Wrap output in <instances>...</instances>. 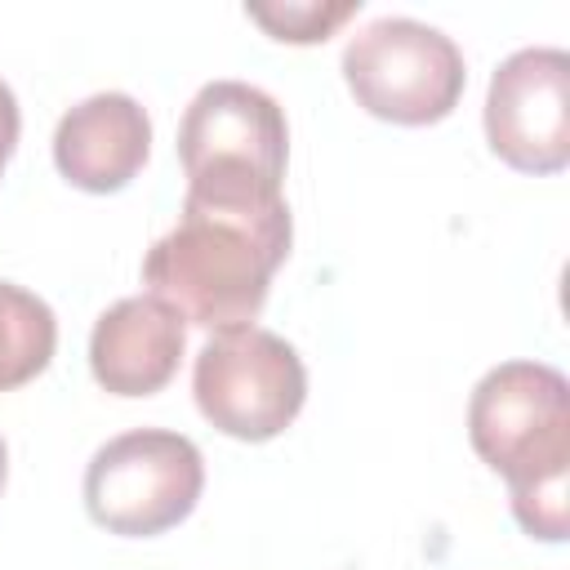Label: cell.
Listing matches in <instances>:
<instances>
[{
	"label": "cell",
	"mask_w": 570,
	"mask_h": 570,
	"mask_svg": "<svg viewBox=\"0 0 570 570\" xmlns=\"http://www.w3.org/2000/svg\"><path fill=\"white\" fill-rule=\"evenodd\" d=\"M289 240L294 223L285 200L232 209L183 196L178 227L165 232L142 258V285L187 325L214 334L254 325Z\"/></svg>",
	"instance_id": "obj_1"
},
{
	"label": "cell",
	"mask_w": 570,
	"mask_h": 570,
	"mask_svg": "<svg viewBox=\"0 0 570 570\" xmlns=\"http://www.w3.org/2000/svg\"><path fill=\"white\" fill-rule=\"evenodd\" d=\"M468 441L508 481V503L530 539L561 543L570 530V383L543 361L494 365L468 401Z\"/></svg>",
	"instance_id": "obj_2"
},
{
	"label": "cell",
	"mask_w": 570,
	"mask_h": 570,
	"mask_svg": "<svg viewBox=\"0 0 570 570\" xmlns=\"http://www.w3.org/2000/svg\"><path fill=\"white\" fill-rule=\"evenodd\" d=\"M178 160L191 200L232 209L285 200L281 178L289 160V129L281 102L245 80H209L183 111Z\"/></svg>",
	"instance_id": "obj_3"
},
{
	"label": "cell",
	"mask_w": 570,
	"mask_h": 570,
	"mask_svg": "<svg viewBox=\"0 0 570 570\" xmlns=\"http://www.w3.org/2000/svg\"><path fill=\"white\" fill-rule=\"evenodd\" d=\"M205 490V459L191 436L134 428L94 450L85 468V508L94 525L125 539H151L191 517Z\"/></svg>",
	"instance_id": "obj_4"
},
{
	"label": "cell",
	"mask_w": 570,
	"mask_h": 570,
	"mask_svg": "<svg viewBox=\"0 0 570 570\" xmlns=\"http://www.w3.org/2000/svg\"><path fill=\"white\" fill-rule=\"evenodd\" d=\"M343 80L356 107L379 120L436 125L459 107L468 67L445 31L414 18H379L347 40Z\"/></svg>",
	"instance_id": "obj_5"
},
{
	"label": "cell",
	"mask_w": 570,
	"mask_h": 570,
	"mask_svg": "<svg viewBox=\"0 0 570 570\" xmlns=\"http://www.w3.org/2000/svg\"><path fill=\"white\" fill-rule=\"evenodd\" d=\"M191 392L200 414L236 441H272L281 436L303 401H307V370L294 343L272 330L236 325L218 330L191 370Z\"/></svg>",
	"instance_id": "obj_6"
},
{
	"label": "cell",
	"mask_w": 570,
	"mask_h": 570,
	"mask_svg": "<svg viewBox=\"0 0 570 570\" xmlns=\"http://www.w3.org/2000/svg\"><path fill=\"white\" fill-rule=\"evenodd\" d=\"M485 142L517 174H561L570 165V53L517 49L485 94Z\"/></svg>",
	"instance_id": "obj_7"
},
{
	"label": "cell",
	"mask_w": 570,
	"mask_h": 570,
	"mask_svg": "<svg viewBox=\"0 0 570 570\" xmlns=\"http://www.w3.org/2000/svg\"><path fill=\"white\" fill-rule=\"evenodd\" d=\"M187 321L151 294L111 303L89 334L94 383L111 396H151L160 392L183 361Z\"/></svg>",
	"instance_id": "obj_8"
},
{
	"label": "cell",
	"mask_w": 570,
	"mask_h": 570,
	"mask_svg": "<svg viewBox=\"0 0 570 570\" xmlns=\"http://www.w3.org/2000/svg\"><path fill=\"white\" fill-rule=\"evenodd\" d=\"M151 120L129 94H94L76 102L53 129V165L58 174L94 196L120 191L147 165Z\"/></svg>",
	"instance_id": "obj_9"
},
{
	"label": "cell",
	"mask_w": 570,
	"mask_h": 570,
	"mask_svg": "<svg viewBox=\"0 0 570 570\" xmlns=\"http://www.w3.org/2000/svg\"><path fill=\"white\" fill-rule=\"evenodd\" d=\"M53 347H58L53 307L13 281H0V392H13L36 374H45Z\"/></svg>",
	"instance_id": "obj_10"
},
{
	"label": "cell",
	"mask_w": 570,
	"mask_h": 570,
	"mask_svg": "<svg viewBox=\"0 0 570 570\" xmlns=\"http://www.w3.org/2000/svg\"><path fill=\"white\" fill-rule=\"evenodd\" d=\"M356 9H361V0H347V4H245V13L263 31H272V40H289V45L330 40V31L343 27Z\"/></svg>",
	"instance_id": "obj_11"
},
{
	"label": "cell",
	"mask_w": 570,
	"mask_h": 570,
	"mask_svg": "<svg viewBox=\"0 0 570 570\" xmlns=\"http://www.w3.org/2000/svg\"><path fill=\"white\" fill-rule=\"evenodd\" d=\"M18 129H22V116H18V98H13V89L0 80V174H4L9 156H13V147H18Z\"/></svg>",
	"instance_id": "obj_12"
},
{
	"label": "cell",
	"mask_w": 570,
	"mask_h": 570,
	"mask_svg": "<svg viewBox=\"0 0 570 570\" xmlns=\"http://www.w3.org/2000/svg\"><path fill=\"white\" fill-rule=\"evenodd\" d=\"M4 476H9V445H4V436H0V490H4Z\"/></svg>",
	"instance_id": "obj_13"
}]
</instances>
